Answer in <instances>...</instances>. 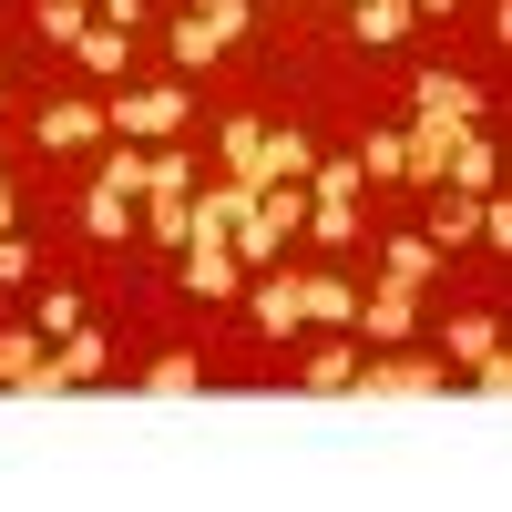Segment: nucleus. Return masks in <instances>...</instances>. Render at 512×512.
Returning a JSON list of instances; mask_svg holds the SVG:
<instances>
[{
	"instance_id": "nucleus-1",
	"label": "nucleus",
	"mask_w": 512,
	"mask_h": 512,
	"mask_svg": "<svg viewBox=\"0 0 512 512\" xmlns=\"http://www.w3.org/2000/svg\"><path fill=\"white\" fill-rule=\"evenodd\" d=\"M103 113H113V134H123V144H175L185 93H175V82H164V93H113Z\"/></svg>"
},
{
	"instance_id": "nucleus-2",
	"label": "nucleus",
	"mask_w": 512,
	"mask_h": 512,
	"mask_svg": "<svg viewBox=\"0 0 512 512\" xmlns=\"http://www.w3.org/2000/svg\"><path fill=\"white\" fill-rule=\"evenodd\" d=\"M82 379H103V328H93V318H82L62 349H41V369L21 379V390H82Z\"/></svg>"
},
{
	"instance_id": "nucleus-3",
	"label": "nucleus",
	"mask_w": 512,
	"mask_h": 512,
	"mask_svg": "<svg viewBox=\"0 0 512 512\" xmlns=\"http://www.w3.org/2000/svg\"><path fill=\"white\" fill-rule=\"evenodd\" d=\"M41 144L52 154H93V144H113V113L103 103H52L41 113Z\"/></svg>"
},
{
	"instance_id": "nucleus-4",
	"label": "nucleus",
	"mask_w": 512,
	"mask_h": 512,
	"mask_svg": "<svg viewBox=\"0 0 512 512\" xmlns=\"http://www.w3.org/2000/svg\"><path fill=\"white\" fill-rule=\"evenodd\" d=\"M297 318H318V328H359V287L318 267V277H297Z\"/></svg>"
},
{
	"instance_id": "nucleus-5",
	"label": "nucleus",
	"mask_w": 512,
	"mask_h": 512,
	"mask_svg": "<svg viewBox=\"0 0 512 512\" xmlns=\"http://www.w3.org/2000/svg\"><path fill=\"white\" fill-rule=\"evenodd\" d=\"M410 113H451V123H482V82H461V72H420V82H410Z\"/></svg>"
},
{
	"instance_id": "nucleus-6",
	"label": "nucleus",
	"mask_w": 512,
	"mask_h": 512,
	"mask_svg": "<svg viewBox=\"0 0 512 512\" xmlns=\"http://www.w3.org/2000/svg\"><path fill=\"white\" fill-rule=\"evenodd\" d=\"M441 175H451V195H492V144H482V123H461V134H451Z\"/></svg>"
},
{
	"instance_id": "nucleus-7",
	"label": "nucleus",
	"mask_w": 512,
	"mask_h": 512,
	"mask_svg": "<svg viewBox=\"0 0 512 512\" xmlns=\"http://www.w3.org/2000/svg\"><path fill=\"white\" fill-rule=\"evenodd\" d=\"M62 52H72L82 72H93V82H123V62H134V52H123V31H113V21H82V31L62 41Z\"/></svg>"
},
{
	"instance_id": "nucleus-8",
	"label": "nucleus",
	"mask_w": 512,
	"mask_h": 512,
	"mask_svg": "<svg viewBox=\"0 0 512 512\" xmlns=\"http://www.w3.org/2000/svg\"><path fill=\"white\" fill-rule=\"evenodd\" d=\"M410 21H420L410 0H359V11H349V31L369 41V52H390V41H410Z\"/></svg>"
},
{
	"instance_id": "nucleus-9",
	"label": "nucleus",
	"mask_w": 512,
	"mask_h": 512,
	"mask_svg": "<svg viewBox=\"0 0 512 512\" xmlns=\"http://www.w3.org/2000/svg\"><path fill=\"white\" fill-rule=\"evenodd\" d=\"M164 41H175V62H185V72H205V62L226 52V31L205 21V11H175V21H164Z\"/></svg>"
},
{
	"instance_id": "nucleus-10",
	"label": "nucleus",
	"mask_w": 512,
	"mask_h": 512,
	"mask_svg": "<svg viewBox=\"0 0 512 512\" xmlns=\"http://www.w3.org/2000/svg\"><path fill=\"white\" fill-rule=\"evenodd\" d=\"M256 328H267V338L308 328V318H297V277H287V267H267V277H256Z\"/></svg>"
},
{
	"instance_id": "nucleus-11",
	"label": "nucleus",
	"mask_w": 512,
	"mask_h": 512,
	"mask_svg": "<svg viewBox=\"0 0 512 512\" xmlns=\"http://www.w3.org/2000/svg\"><path fill=\"white\" fill-rule=\"evenodd\" d=\"M236 277H246V267H236L226 246H185V287H195V297H236Z\"/></svg>"
},
{
	"instance_id": "nucleus-12",
	"label": "nucleus",
	"mask_w": 512,
	"mask_h": 512,
	"mask_svg": "<svg viewBox=\"0 0 512 512\" xmlns=\"http://www.w3.org/2000/svg\"><path fill=\"white\" fill-rule=\"evenodd\" d=\"M379 267H390V287H420V277L441 267V246H431V236H390V246H379Z\"/></svg>"
},
{
	"instance_id": "nucleus-13",
	"label": "nucleus",
	"mask_w": 512,
	"mask_h": 512,
	"mask_svg": "<svg viewBox=\"0 0 512 512\" xmlns=\"http://www.w3.org/2000/svg\"><path fill=\"white\" fill-rule=\"evenodd\" d=\"M472 226H482V195H441L431 205V246H472Z\"/></svg>"
},
{
	"instance_id": "nucleus-14",
	"label": "nucleus",
	"mask_w": 512,
	"mask_h": 512,
	"mask_svg": "<svg viewBox=\"0 0 512 512\" xmlns=\"http://www.w3.org/2000/svg\"><path fill=\"white\" fill-rule=\"evenodd\" d=\"M359 328H369V338H410V287H379V297H359Z\"/></svg>"
},
{
	"instance_id": "nucleus-15",
	"label": "nucleus",
	"mask_w": 512,
	"mask_h": 512,
	"mask_svg": "<svg viewBox=\"0 0 512 512\" xmlns=\"http://www.w3.org/2000/svg\"><path fill=\"white\" fill-rule=\"evenodd\" d=\"M256 164H267V185H297V175L318 164V144H308V134H267V154H256Z\"/></svg>"
},
{
	"instance_id": "nucleus-16",
	"label": "nucleus",
	"mask_w": 512,
	"mask_h": 512,
	"mask_svg": "<svg viewBox=\"0 0 512 512\" xmlns=\"http://www.w3.org/2000/svg\"><path fill=\"white\" fill-rule=\"evenodd\" d=\"M82 226H93V236H134V195L93 185V195H82Z\"/></svg>"
},
{
	"instance_id": "nucleus-17",
	"label": "nucleus",
	"mask_w": 512,
	"mask_h": 512,
	"mask_svg": "<svg viewBox=\"0 0 512 512\" xmlns=\"http://www.w3.org/2000/svg\"><path fill=\"white\" fill-rule=\"evenodd\" d=\"M41 369V328H0V390H21Z\"/></svg>"
},
{
	"instance_id": "nucleus-18",
	"label": "nucleus",
	"mask_w": 512,
	"mask_h": 512,
	"mask_svg": "<svg viewBox=\"0 0 512 512\" xmlns=\"http://www.w3.org/2000/svg\"><path fill=\"white\" fill-rule=\"evenodd\" d=\"M144 236H154V246H185V236H195L185 195H144Z\"/></svg>"
},
{
	"instance_id": "nucleus-19",
	"label": "nucleus",
	"mask_w": 512,
	"mask_h": 512,
	"mask_svg": "<svg viewBox=\"0 0 512 512\" xmlns=\"http://www.w3.org/2000/svg\"><path fill=\"white\" fill-rule=\"evenodd\" d=\"M359 175H390V185L410 175V154H400V123H379V134L359 144Z\"/></svg>"
},
{
	"instance_id": "nucleus-20",
	"label": "nucleus",
	"mask_w": 512,
	"mask_h": 512,
	"mask_svg": "<svg viewBox=\"0 0 512 512\" xmlns=\"http://www.w3.org/2000/svg\"><path fill=\"white\" fill-rule=\"evenodd\" d=\"M144 390H154V400H195V390H205V369H195V359H154V369H144Z\"/></svg>"
},
{
	"instance_id": "nucleus-21",
	"label": "nucleus",
	"mask_w": 512,
	"mask_h": 512,
	"mask_svg": "<svg viewBox=\"0 0 512 512\" xmlns=\"http://www.w3.org/2000/svg\"><path fill=\"white\" fill-rule=\"evenodd\" d=\"M93 185H113V195H144V144H103V175Z\"/></svg>"
},
{
	"instance_id": "nucleus-22",
	"label": "nucleus",
	"mask_w": 512,
	"mask_h": 512,
	"mask_svg": "<svg viewBox=\"0 0 512 512\" xmlns=\"http://www.w3.org/2000/svg\"><path fill=\"white\" fill-rule=\"evenodd\" d=\"M31 328L72 338V328H82V297H72V287H41V297H31Z\"/></svg>"
},
{
	"instance_id": "nucleus-23",
	"label": "nucleus",
	"mask_w": 512,
	"mask_h": 512,
	"mask_svg": "<svg viewBox=\"0 0 512 512\" xmlns=\"http://www.w3.org/2000/svg\"><path fill=\"white\" fill-rule=\"evenodd\" d=\"M308 226H318V246H349V236H359V205H318V195H308Z\"/></svg>"
},
{
	"instance_id": "nucleus-24",
	"label": "nucleus",
	"mask_w": 512,
	"mask_h": 512,
	"mask_svg": "<svg viewBox=\"0 0 512 512\" xmlns=\"http://www.w3.org/2000/svg\"><path fill=\"white\" fill-rule=\"evenodd\" d=\"M349 369H359L349 349H318V359H308V390H318V400H338V390H349Z\"/></svg>"
},
{
	"instance_id": "nucleus-25",
	"label": "nucleus",
	"mask_w": 512,
	"mask_h": 512,
	"mask_svg": "<svg viewBox=\"0 0 512 512\" xmlns=\"http://www.w3.org/2000/svg\"><path fill=\"white\" fill-rule=\"evenodd\" d=\"M318 205H359V164H318Z\"/></svg>"
},
{
	"instance_id": "nucleus-26",
	"label": "nucleus",
	"mask_w": 512,
	"mask_h": 512,
	"mask_svg": "<svg viewBox=\"0 0 512 512\" xmlns=\"http://www.w3.org/2000/svg\"><path fill=\"white\" fill-rule=\"evenodd\" d=\"M21 277H31V246H21L11 226H0V287H21Z\"/></svg>"
},
{
	"instance_id": "nucleus-27",
	"label": "nucleus",
	"mask_w": 512,
	"mask_h": 512,
	"mask_svg": "<svg viewBox=\"0 0 512 512\" xmlns=\"http://www.w3.org/2000/svg\"><path fill=\"white\" fill-rule=\"evenodd\" d=\"M195 11H205V21H216L226 41H246V0H195Z\"/></svg>"
},
{
	"instance_id": "nucleus-28",
	"label": "nucleus",
	"mask_w": 512,
	"mask_h": 512,
	"mask_svg": "<svg viewBox=\"0 0 512 512\" xmlns=\"http://www.w3.org/2000/svg\"><path fill=\"white\" fill-rule=\"evenodd\" d=\"M410 11H420V21H441V11H461V0H410Z\"/></svg>"
},
{
	"instance_id": "nucleus-29",
	"label": "nucleus",
	"mask_w": 512,
	"mask_h": 512,
	"mask_svg": "<svg viewBox=\"0 0 512 512\" xmlns=\"http://www.w3.org/2000/svg\"><path fill=\"white\" fill-rule=\"evenodd\" d=\"M0 226H11V175H0Z\"/></svg>"
},
{
	"instance_id": "nucleus-30",
	"label": "nucleus",
	"mask_w": 512,
	"mask_h": 512,
	"mask_svg": "<svg viewBox=\"0 0 512 512\" xmlns=\"http://www.w3.org/2000/svg\"><path fill=\"white\" fill-rule=\"evenodd\" d=\"M0 103H11V93H0Z\"/></svg>"
}]
</instances>
